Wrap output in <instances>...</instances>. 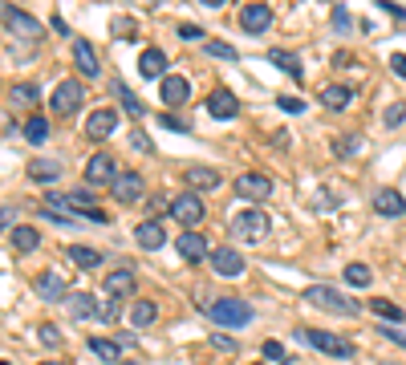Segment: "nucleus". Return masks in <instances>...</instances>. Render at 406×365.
<instances>
[{
	"label": "nucleus",
	"instance_id": "58836bf2",
	"mask_svg": "<svg viewBox=\"0 0 406 365\" xmlns=\"http://www.w3.org/2000/svg\"><path fill=\"white\" fill-rule=\"evenodd\" d=\"M110 33H122V41H134V20L114 17V20H110Z\"/></svg>",
	"mask_w": 406,
	"mask_h": 365
},
{
	"label": "nucleus",
	"instance_id": "e433bc0d",
	"mask_svg": "<svg viewBox=\"0 0 406 365\" xmlns=\"http://www.w3.org/2000/svg\"><path fill=\"white\" fill-rule=\"evenodd\" d=\"M203 53H208V57H220V61H236V57H240V53L232 49V45H224V41H208Z\"/></svg>",
	"mask_w": 406,
	"mask_h": 365
},
{
	"label": "nucleus",
	"instance_id": "5701e85b",
	"mask_svg": "<svg viewBox=\"0 0 406 365\" xmlns=\"http://www.w3.org/2000/svg\"><path fill=\"white\" fill-rule=\"evenodd\" d=\"M374 211H378V216H386V219H394V216H402V211H406V199L394 191V187H382V191L374 195Z\"/></svg>",
	"mask_w": 406,
	"mask_h": 365
},
{
	"label": "nucleus",
	"instance_id": "79ce46f5",
	"mask_svg": "<svg viewBox=\"0 0 406 365\" xmlns=\"http://www.w3.org/2000/svg\"><path fill=\"white\" fill-rule=\"evenodd\" d=\"M118 316H122V300H106V304H102V321H106V325H114Z\"/></svg>",
	"mask_w": 406,
	"mask_h": 365
},
{
	"label": "nucleus",
	"instance_id": "0eeeda50",
	"mask_svg": "<svg viewBox=\"0 0 406 365\" xmlns=\"http://www.w3.org/2000/svg\"><path fill=\"white\" fill-rule=\"evenodd\" d=\"M171 216H175L183 228H195L199 219L208 216V207H203V199H199L195 191H183L179 199H171Z\"/></svg>",
	"mask_w": 406,
	"mask_h": 365
},
{
	"label": "nucleus",
	"instance_id": "6e6552de",
	"mask_svg": "<svg viewBox=\"0 0 406 365\" xmlns=\"http://www.w3.org/2000/svg\"><path fill=\"white\" fill-rule=\"evenodd\" d=\"M118 134V110H94V114L85 118V138L90 142H106V138H114Z\"/></svg>",
	"mask_w": 406,
	"mask_h": 365
},
{
	"label": "nucleus",
	"instance_id": "aec40b11",
	"mask_svg": "<svg viewBox=\"0 0 406 365\" xmlns=\"http://www.w3.org/2000/svg\"><path fill=\"white\" fill-rule=\"evenodd\" d=\"M134 244L146 252H159L162 244H167V232H162V223L159 219H143L138 228H134Z\"/></svg>",
	"mask_w": 406,
	"mask_h": 365
},
{
	"label": "nucleus",
	"instance_id": "f8f14e48",
	"mask_svg": "<svg viewBox=\"0 0 406 365\" xmlns=\"http://www.w3.org/2000/svg\"><path fill=\"white\" fill-rule=\"evenodd\" d=\"M203 106H208V114L220 118V122H232V118L240 114V98H236L232 89H211Z\"/></svg>",
	"mask_w": 406,
	"mask_h": 365
},
{
	"label": "nucleus",
	"instance_id": "c03bdc74",
	"mask_svg": "<svg viewBox=\"0 0 406 365\" xmlns=\"http://www.w3.org/2000/svg\"><path fill=\"white\" fill-rule=\"evenodd\" d=\"M159 126H167V130H179V134H191V126H187L183 118H175V114H162Z\"/></svg>",
	"mask_w": 406,
	"mask_h": 365
},
{
	"label": "nucleus",
	"instance_id": "6ab92c4d",
	"mask_svg": "<svg viewBox=\"0 0 406 365\" xmlns=\"http://www.w3.org/2000/svg\"><path fill=\"white\" fill-rule=\"evenodd\" d=\"M183 182H187L191 191H215V187L224 182V175H220L215 166H187V171H183Z\"/></svg>",
	"mask_w": 406,
	"mask_h": 365
},
{
	"label": "nucleus",
	"instance_id": "ea45409f",
	"mask_svg": "<svg viewBox=\"0 0 406 365\" xmlns=\"http://www.w3.org/2000/svg\"><path fill=\"white\" fill-rule=\"evenodd\" d=\"M276 106H280L285 114H301V110H305V101L292 98V94H280V98H276Z\"/></svg>",
	"mask_w": 406,
	"mask_h": 365
},
{
	"label": "nucleus",
	"instance_id": "b1692460",
	"mask_svg": "<svg viewBox=\"0 0 406 365\" xmlns=\"http://www.w3.org/2000/svg\"><path fill=\"white\" fill-rule=\"evenodd\" d=\"M268 61H273L276 69H285L292 82H305V66H301V57L289 49H268Z\"/></svg>",
	"mask_w": 406,
	"mask_h": 365
},
{
	"label": "nucleus",
	"instance_id": "dca6fc26",
	"mask_svg": "<svg viewBox=\"0 0 406 365\" xmlns=\"http://www.w3.org/2000/svg\"><path fill=\"white\" fill-rule=\"evenodd\" d=\"M134 284H138L134 280V268H114L102 288H106V297L110 300H122V297H134Z\"/></svg>",
	"mask_w": 406,
	"mask_h": 365
},
{
	"label": "nucleus",
	"instance_id": "2eb2a0df",
	"mask_svg": "<svg viewBox=\"0 0 406 365\" xmlns=\"http://www.w3.org/2000/svg\"><path fill=\"white\" fill-rule=\"evenodd\" d=\"M211 272L232 280V276H240L244 272V256L236 248H211Z\"/></svg>",
	"mask_w": 406,
	"mask_h": 365
},
{
	"label": "nucleus",
	"instance_id": "09e8293b",
	"mask_svg": "<svg viewBox=\"0 0 406 365\" xmlns=\"http://www.w3.org/2000/svg\"><path fill=\"white\" fill-rule=\"evenodd\" d=\"M264 357H273V361H285V345H280V341H264Z\"/></svg>",
	"mask_w": 406,
	"mask_h": 365
},
{
	"label": "nucleus",
	"instance_id": "c9c22d12",
	"mask_svg": "<svg viewBox=\"0 0 406 365\" xmlns=\"http://www.w3.org/2000/svg\"><path fill=\"white\" fill-rule=\"evenodd\" d=\"M374 280L370 264H345V284H354V288H366Z\"/></svg>",
	"mask_w": 406,
	"mask_h": 365
},
{
	"label": "nucleus",
	"instance_id": "2f4dec72",
	"mask_svg": "<svg viewBox=\"0 0 406 365\" xmlns=\"http://www.w3.org/2000/svg\"><path fill=\"white\" fill-rule=\"evenodd\" d=\"M29 179L32 182H57V179H61V166L53 163V159H32V163H29Z\"/></svg>",
	"mask_w": 406,
	"mask_h": 365
},
{
	"label": "nucleus",
	"instance_id": "412c9836",
	"mask_svg": "<svg viewBox=\"0 0 406 365\" xmlns=\"http://www.w3.org/2000/svg\"><path fill=\"white\" fill-rule=\"evenodd\" d=\"M162 69H167V53H162V49L150 45V49L138 53V78H146V82H155V78H159V82H162V78H167Z\"/></svg>",
	"mask_w": 406,
	"mask_h": 365
},
{
	"label": "nucleus",
	"instance_id": "37998d69",
	"mask_svg": "<svg viewBox=\"0 0 406 365\" xmlns=\"http://www.w3.org/2000/svg\"><path fill=\"white\" fill-rule=\"evenodd\" d=\"M211 349H220V353H236V341H232V337H224V333H211Z\"/></svg>",
	"mask_w": 406,
	"mask_h": 365
},
{
	"label": "nucleus",
	"instance_id": "423d86ee",
	"mask_svg": "<svg viewBox=\"0 0 406 365\" xmlns=\"http://www.w3.org/2000/svg\"><path fill=\"white\" fill-rule=\"evenodd\" d=\"M81 101H85L81 82H61L57 89H53V98H49V110H53V114H61V118H69V114H78Z\"/></svg>",
	"mask_w": 406,
	"mask_h": 365
},
{
	"label": "nucleus",
	"instance_id": "8fccbe9b",
	"mask_svg": "<svg viewBox=\"0 0 406 365\" xmlns=\"http://www.w3.org/2000/svg\"><path fill=\"white\" fill-rule=\"evenodd\" d=\"M130 147H134V150H146V154H150V150H155V142H150V138H146L143 130H134V138H130Z\"/></svg>",
	"mask_w": 406,
	"mask_h": 365
},
{
	"label": "nucleus",
	"instance_id": "bb28decb",
	"mask_svg": "<svg viewBox=\"0 0 406 365\" xmlns=\"http://www.w3.org/2000/svg\"><path fill=\"white\" fill-rule=\"evenodd\" d=\"M110 94H114L118 101H122V114H130V118H143V114H146V106H143L138 98H134V94H130V85L122 82V78H114Z\"/></svg>",
	"mask_w": 406,
	"mask_h": 365
},
{
	"label": "nucleus",
	"instance_id": "c756f323",
	"mask_svg": "<svg viewBox=\"0 0 406 365\" xmlns=\"http://www.w3.org/2000/svg\"><path fill=\"white\" fill-rule=\"evenodd\" d=\"M317 98H321L325 110H345V106L354 101V89H350V85H325Z\"/></svg>",
	"mask_w": 406,
	"mask_h": 365
},
{
	"label": "nucleus",
	"instance_id": "603ef678",
	"mask_svg": "<svg viewBox=\"0 0 406 365\" xmlns=\"http://www.w3.org/2000/svg\"><path fill=\"white\" fill-rule=\"evenodd\" d=\"M378 4H382V8H386L390 17H398V20H406V8H402V4H394V0H378Z\"/></svg>",
	"mask_w": 406,
	"mask_h": 365
},
{
	"label": "nucleus",
	"instance_id": "6e6d98bb",
	"mask_svg": "<svg viewBox=\"0 0 406 365\" xmlns=\"http://www.w3.org/2000/svg\"><path fill=\"white\" fill-rule=\"evenodd\" d=\"M41 365H57V361H41Z\"/></svg>",
	"mask_w": 406,
	"mask_h": 365
},
{
	"label": "nucleus",
	"instance_id": "1a4fd4ad",
	"mask_svg": "<svg viewBox=\"0 0 406 365\" xmlns=\"http://www.w3.org/2000/svg\"><path fill=\"white\" fill-rule=\"evenodd\" d=\"M143 191H146V179L134 171V166H126V171L118 175V182L110 187V195L118 203H138V199H143Z\"/></svg>",
	"mask_w": 406,
	"mask_h": 365
},
{
	"label": "nucleus",
	"instance_id": "cd10ccee",
	"mask_svg": "<svg viewBox=\"0 0 406 365\" xmlns=\"http://www.w3.org/2000/svg\"><path fill=\"white\" fill-rule=\"evenodd\" d=\"M90 353H94L102 365H122V349H118V341H110V337H90Z\"/></svg>",
	"mask_w": 406,
	"mask_h": 365
},
{
	"label": "nucleus",
	"instance_id": "f03ea898",
	"mask_svg": "<svg viewBox=\"0 0 406 365\" xmlns=\"http://www.w3.org/2000/svg\"><path fill=\"white\" fill-rule=\"evenodd\" d=\"M305 300L313 304V309H325V313H333V316H357V313H362V304H357V300L341 297L338 288H329V284H309Z\"/></svg>",
	"mask_w": 406,
	"mask_h": 365
},
{
	"label": "nucleus",
	"instance_id": "7ed1b4c3",
	"mask_svg": "<svg viewBox=\"0 0 406 365\" xmlns=\"http://www.w3.org/2000/svg\"><path fill=\"white\" fill-rule=\"evenodd\" d=\"M292 337H297V341H305V345H313V349H321V353H329V357H338V361H350V357L357 353L345 337L325 333V329H297Z\"/></svg>",
	"mask_w": 406,
	"mask_h": 365
},
{
	"label": "nucleus",
	"instance_id": "473e14b6",
	"mask_svg": "<svg viewBox=\"0 0 406 365\" xmlns=\"http://www.w3.org/2000/svg\"><path fill=\"white\" fill-rule=\"evenodd\" d=\"M20 134L29 138L32 147H41V142L49 138V118H45V114H32L29 122H25V130H20Z\"/></svg>",
	"mask_w": 406,
	"mask_h": 365
},
{
	"label": "nucleus",
	"instance_id": "4be33fe9",
	"mask_svg": "<svg viewBox=\"0 0 406 365\" xmlns=\"http://www.w3.org/2000/svg\"><path fill=\"white\" fill-rule=\"evenodd\" d=\"M32 288H37V297L41 300H65L69 297V292H65V280L57 276V272H37Z\"/></svg>",
	"mask_w": 406,
	"mask_h": 365
},
{
	"label": "nucleus",
	"instance_id": "5fc2aeb1",
	"mask_svg": "<svg viewBox=\"0 0 406 365\" xmlns=\"http://www.w3.org/2000/svg\"><path fill=\"white\" fill-rule=\"evenodd\" d=\"M317 207H321V211H329V207H338V199H333L329 191H321V195H317Z\"/></svg>",
	"mask_w": 406,
	"mask_h": 365
},
{
	"label": "nucleus",
	"instance_id": "3c124183",
	"mask_svg": "<svg viewBox=\"0 0 406 365\" xmlns=\"http://www.w3.org/2000/svg\"><path fill=\"white\" fill-rule=\"evenodd\" d=\"M402 118H406V106L398 101V106H390V110H386V126H398Z\"/></svg>",
	"mask_w": 406,
	"mask_h": 365
},
{
	"label": "nucleus",
	"instance_id": "f704fd0d",
	"mask_svg": "<svg viewBox=\"0 0 406 365\" xmlns=\"http://www.w3.org/2000/svg\"><path fill=\"white\" fill-rule=\"evenodd\" d=\"M370 309H374V313H378V316H382V321H390V325H398V321H402V309H398V304H390V300H382V297H374L370 300Z\"/></svg>",
	"mask_w": 406,
	"mask_h": 365
},
{
	"label": "nucleus",
	"instance_id": "4c0bfd02",
	"mask_svg": "<svg viewBox=\"0 0 406 365\" xmlns=\"http://www.w3.org/2000/svg\"><path fill=\"white\" fill-rule=\"evenodd\" d=\"M357 147H362V138H357V134H350V138H338V142H333V154H338V159H350Z\"/></svg>",
	"mask_w": 406,
	"mask_h": 365
},
{
	"label": "nucleus",
	"instance_id": "9b49d317",
	"mask_svg": "<svg viewBox=\"0 0 406 365\" xmlns=\"http://www.w3.org/2000/svg\"><path fill=\"white\" fill-rule=\"evenodd\" d=\"M179 256H183V260H187V264H203V260H208L211 256V248H208V235L203 232H179Z\"/></svg>",
	"mask_w": 406,
	"mask_h": 365
},
{
	"label": "nucleus",
	"instance_id": "4468645a",
	"mask_svg": "<svg viewBox=\"0 0 406 365\" xmlns=\"http://www.w3.org/2000/svg\"><path fill=\"white\" fill-rule=\"evenodd\" d=\"M159 98L167 101L171 110H179L183 101L191 98V82H187V78H179V73H167V78L159 82Z\"/></svg>",
	"mask_w": 406,
	"mask_h": 365
},
{
	"label": "nucleus",
	"instance_id": "393cba45",
	"mask_svg": "<svg viewBox=\"0 0 406 365\" xmlns=\"http://www.w3.org/2000/svg\"><path fill=\"white\" fill-rule=\"evenodd\" d=\"M73 61H78L81 78H97V73H102L97 53H94V45H90V41H73Z\"/></svg>",
	"mask_w": 406,
	"mask_h": 365
},
{
	"label": "nucleus",
	"instance_id": "4d7b16f0",
	"mask_svg": "<svg viewBox=\"0 0 406 365\" xmlns=\"http://www.w3.org/2000/svg\"><path fill=\"white\" fill-rule=\"evenodd\" d=\"M122 365H138V361H122Z\"/></svg>",
	"mask_w": 406,
	"mask_h": 365
},
{
	"label": "nucleus",
	"instance_id": "72a5a7b5",
	"mask_svg": "<svg viewBox=\"0 0 406 365\" xmlns=\"http://www.w3.org/2000/svg\"><path fill=\"white\" fill-rule=\"evenodd\" d=\"M37 98H41V89H37L32 82L13 85V89H8V101H16V106H37Z\"/></svg>",
	"mask_w": 406,
	"mask_h": 365
},
{
	"label": "nucleus",
	"instance_id": "864d4df0",
	"mask_svg": "<svg viewBox=\"0 0 406 365\" xmlns=\"http://www.w3.org/2000/svg\"><path fill=\"white\" fill-rule=\"evenodd\" d=\"M390 69H394L398 78H406V53H394V57H390Z\"/></svg>",
	"mask_w": 406,
	"mask_h": 365
},
{
	"label": "nucleus",
	"instance_id": "a878e982",
	"mask_svg": "<svg viewBox=\"0 0 406 365\" xmlns=\"http://www.w3.org/2000/svg\"><path fill=\"white\" fill-rule=\"evenodd\" d=\"M8 244H13L16 256H29V252L41 248V232H37V228H13V232H8Z\"/></svg>",
	"mask_w": 406,
	"mask_h": 365
},
{
	"label": "nucleus",
	"instance_id": "de8ad7c7",
	"mask_svg": "<svg viewBox=\"0 0 406 365\" xmlns=\"http://www.w3.org/2000/svg\"><path fill=\"white\" fill-rule=\"evenodd\" d=\"M350 25H354V17H350L345 8H333V29H341V33H345Z\"/></svg>",
	"mask_w": 406,
	"mask_h": 365
},
{
	"label": "nucleus",
	"instance_id": "39448f33",
	"mask_svg": "<svg viewBox=\"0 0 406 365\" xmlns=\"http://www.w3.org/2000/svg\"><path fill=\"white\" fill-rule=\"evenodd\" d=\"M118 175H122V171L114 163V154H106V150H97L94 159L85 163V182H90V187H114Z\"/></svg>",
	"mask_w": 406,
	"mask_h": 365
},
{
	"label": "nucleus",
	"instance_id": "a19ab883",
	"mask_svg": "<svg viewBox=\"0 0 406 365\" xmlns=\"http://www.w3.org/2000/svg\"><path fill=\"white\" fill-rule=\"evenodd\" d=\"M37 337H41V345H49V349L61 345V333H57V325H41V333H37Z\"/></svg>",
	"mask_w": 406,
	"mask_h": 365
},
{
	"label": "nucleus",
	"instance_id": "a18cd8bd",
	"mask_svg": "<svg viewBox=\"0 0 406 365\" xmlns=\"http://www.w3.org/2000/svg\"><path fill=\"white\" fill-rule=\"evenodd\" d=\"M378 333H382L386 341H394V345H402V349H406V333L398 329V325H382V329H378Z\"/></svg>",
	"mask_w": 406,
	"mask_h": 365
},
{
	"label": "nucleus",
	"instance_id": "7c9ffc66",
	"mask_svg": "<svg viewBox=\"0 0 406 365\" xmlns=\"http://www.w3.org/2000/svg\"><path fill=\"white\" fill-rule=\"evenodd\" d=\"M130 321H134V329H150V325L159 321V304H155V300H134Z\"/></svg>",
	"mask_w": 406,
	"mask_h": 365
},
{
	"label": "nucleus",
	"instance_id": "13d9d810",
	"mask_svg": "<svg viewBox=\"0 0 406 365\" xmlns=\"http://www.w3.org/2000/svg\"><path fill=\"white\" fill-rule=\"evenodd\" d=\"M256 365H260V361H256Z\"/></svg>",
	"mask_w": 406,
	"mask_h": 365
},
{
	"label": "nucleus",
	"instance_id": "ddd939ff",
	"mask_svg": "<svg viewBox=\"0 0 406 365\" xmlns=\"http://www.w3.org/2000/svg\"><path fill=\"white\" fill-rule=\"evenodd\" d=\"M236 195H240V199H268V195H273V179H268V175H260V171H252V175H240V179H236Z\"/></svg>",
	"mask_w": 406,
	"mask_h": 365
},
{
	"label": "nucleus",
	"instance_id": "49530a36",
	"mask_svg": "<svg viewBox=\"0 0 406 365\" xmlns=\"http://www.w3.org/2000/svg\"><path fill=\"white\" fill-rule=\"evenodd\" d=\"M199 37H203L199 25H191V20H183V25H179V41H199Z\"/></svg>",
	"mask_w": 406,
	"mask_h": 365
},
{
	"label": "nucleus",
	"instance_id": "a211bd4d",
	"mask_svg": "<svg viewBox=\"0 0 406 365\" xmlns=\"http://www.w3.org/2000/svg\"><path fill=\"white\" fill-rule=\"evenodd\" d=\"M65 313L73 316V321H90V316H102V309H97L94 292H69L65 297Z\"/></svg>",
	"mask_w": 406,
	"mask_h": 365
},
{
	"label": "nucleus",
	"instance_id": "20e7f679",
	"mask_svg": "<svg viewBox=\"0 0 406 365\" xmlns=\"http://www.w3.org/2000/svg\"><path fill=\"white\" fill-rule=\"evenodd\" d=\"M268 232H273V219L264 216V211H240V216L232 219V235L244 240V244H260Z\"/></svg>",
	"mask_w": 406,
	"mask_h": 365
},
{
	"label": "nucleus",
	"instance_id": "c85d7f7f",
	"mask_svg": "<svg viewBox=\"0 0 406 365\" xmlns=\"http://www.w3.org/2000/svg\"><path fill=\"white\" fill-rule=\"evenodd\" d=\"M65 256H69V260H73L78 268H85V272H90V268H102V264H106V256H102L97 248H85V244H69V248H65Z\"/></svg>",
	"mask_w": 406,
	"mask_h": 365
},
{
	"label": "nucleus",
	"instance_id": "9d476101",
	"mask_svg": "<svg viewBox=\"0 0 406 365\" xmlns=\"http://www.w3.org/2000/svg\"><path fill=\"white\" fill-rule=\"evenodd\" d=\"M0 17H4V29L8 33H20V37H29V41H41V25L29 17V13H20V8H13V4H4L0 8Z\"/></svg>",
	"mask_w": 406,
	"mask_h": 365
},
{
	"label": "nucleus",
	"instance_id": "f257e3e1",
	"mask_svg": "<svg viewBox=\"0 0 406 365\" xmlns=\"http://www.w3.org/2000/svg\"><path fill=\"white\" fill-rule=\"evenodd\" d=\"M199 309L220 325V329H244L252 325V304H244L240 297H215V300H199Z\"/></svg>",
	"mask_w": 406,
	"mask_h": 365
},
{
	"label": "nucleus",
	"instance_id": "f3484780",
	"mask_svg": "<svg viewBox=\"0 0 406 365\" xmlns=\"http://www.w3.org/2000/svg\"><path fill=\"white\" fill-rule=\"evenodd\" d=\"M273 25V8L268 4H244L240 8V29L244 33H264Z\"/></svg>",
	"mask_w": 406,
	"mask_h": 365
}]
</instances>
